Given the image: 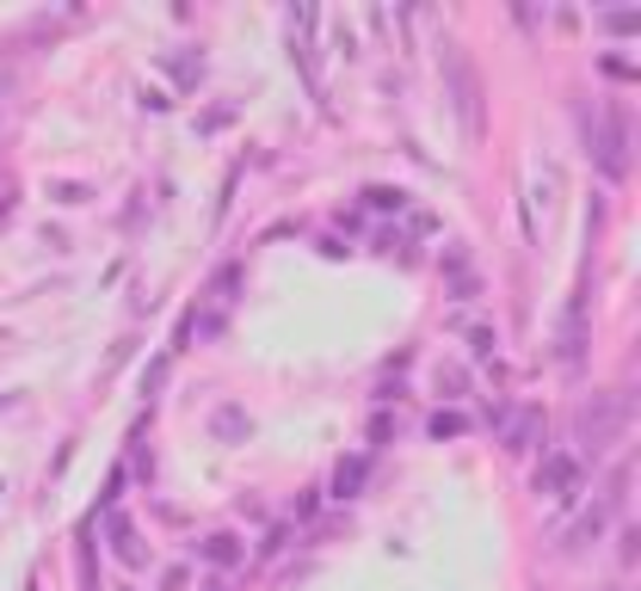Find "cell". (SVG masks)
Segmentation results:
<instances>
[{
	"mask_svg": "<svg viewBox=\"0 0 641 591\" xmlns=\"http://www.w3.org/2000/svg\"><path fill=\"white\" fill-rule=\"evenodd\" d=\"M579 130H586V155L598 160V172L605 179H629V111L610 99L593 118H579Z\"/></svg>",
	"mask_w": 641,
	"mask_h": 591,
	"instance_id": "cell-1",
	"label": "cell"
},
{
	"mask_svg": "<svg viewBox=\"0 0 641 591\" xmlns=\"http://www.w3.org/2000/svg\"><path fill=\"white\" fill-rule=\"evenodd\" d=\"M444 80H451V105H456V118H463V136L469 142H482V75L469 68V56H463V44H444Z\"/></svg>",
	"mask_w": 641,
	"mask_h": 591,
	"instance_id": "cell-2",
	"label": "cell"
},
{
	"mask_svg": "<svg viewBox=\"0 0 641 591\" xmlns=\"http://www.w3.org/2000/svg\"><path fill=\"white\" fill-rule=\"evenodd\" d=\"M629 425V394H593V401L579 406V444L586 450H605V444H617Z\"/></svg>",
	"mask_w": 641,
	"mask_h": 591,
	"instance_id": "cell-3",
	"label": "cell"
},
{
	"mask_svg": "<svg viewBox=\"0 0 641 591\" xmlns=\"http://www.w3.org/2000/svg\"><path fill=\"white\" fill-rule=\"evenodd\" d=\"M531 487H537L543 499H562V505H574V499L586 493V468H579L574 450H549L543 462H537Z\"/></svg>",
	"mask_w": 641,
	"mask_h": 591,
	"instance_id": "cell-4",
	"label": "cell"
},
{
	"mask_svg": "<svg viewBox=\"0 0 641 591\" xmlns=\"http://www.w3.org/2000/svg\"><path fill=\"white\" fill-rule=\"evenodd\" d=\"M555 358H562V370H579V358H586V283H579V290L567 296V309H562Z\"/></svg>",
	"mask_w": 641,
	"mask_h": 591,
	"instance_id": "cell-5",
	"label": "cell"
},
{
	"mask_svg": "<svg viewBox=\"0 0 641 591\" xmlns=\"http://www.w3.org/2000/svg\"><path fill=\"white\" fill-rule=\"evenodd\" d=\"M610 517H617V512H610L605 499H598V505H586V512H579L574 524L562 529V555H579V548H586V543H598V536H605V524H610Z\"/></svg>",
	"mask_w": 641,
	"mask_h": 591,
	"instance_id": "cell-6",
	"label": "cell"
},
{
	"mask_svg": "<svg viewBox=\"0 0 641 591\" xmlns=\"http://www.w3.org/2000/svg\"><path fill=\"white\" fill-rule=\"evenodd\" d=\"M198 555L210 560L217 573H229V567H241V560H247V543H241V536H229V529H210V536L198 543Z\"/></svg>",
	"mask_w": 641,
	"mask_h": 591,
	"instance_id": "cell-7",
	"label": "cell"
},
{
	"mask_svg": "<svg viewBox=\"0 0 641 591\" xmlns=\"http://www.w3.org/2000/svg\"><path fill=\"white\" fill-rule=\"evenodd\" d=\"M549 425H543V406H524L518 420H506V450L512 456H524V450H537V437H543Z\"/></svg>",
	"mask_w": 641,
	"mask_h": 591,
	"instance_id": "cell-8",
	"label": "cell"
},
{
	"mask_svg": "<svg viewBox=\"0 0 641 591\" xmlns=\"http://www.w3.org/2000/svg\"><path fill=\"white\" fill-rule=\"evenodd\" d=\"M106 524H111V543H118V560H124V567H148V543L136 536V524H130L124 512H111Z\"/></svg>",
	"mask_w": 641,
	"mask_h": 591,
	"instance_id": "cell-9",
	"label": "cell"
},
{
	"mask_svg": "<svg viewBox=\"0 0 641 591\" xmlns=\"http://www.w3.org/2000/svg\"><path fill=\"white\" fill-rule=\"evenodd\" d=\"M210 432H217V444H247L253 420L241 413V406H217V413H210Z\"/></svg>",
	"mask_w": 641,
	"mask_h": 591,
	"instance_id": "cell-10",
	"label": "cell"
},
{
	"mask_svg": "<svg viewBox=\"0 0 641 591\" xmlns=\"http://www.w3.org/2000/svg\"><path fill=\"white\" fill-rule=\"evenodd\" d=\"M241 283H247V271H241V265H222L217 278H210V309H235V296H241Z\"/></svg>",
	"mask_w": 641,
	"mask_h": 591,
	"instance_id": "cell-11",
	"label": "cell"
},
{
	"mask_svg": "<svg viewBox=\"0 0 641 591\" xmlns=\"http://www.w3.org/2000/svg\"><path fill=\"white\" fill-rule=\"evenodd\" d=\"M364 475H371V456H352V462L333 468V499H352L364 487Z\"/></svg>",
	"mask_w": 641,
	"mask_h": 591,
	"instance_id": "cell-12",
	"label": "cell"
},
{
	"mask_svg": "<svg viewBox=\"0 0 641 591\" xmlns=\"http://www.w3.org/2000/svg\"><path fill=\"white\" fill-rule=\"evenodd\" d=\"M364 210H376V216H407V191L401 186H364Z\"/></svg>",
	"mask_w": 641,
	"mask_h": 591,
	"instance_id": "cell-13",
	"label": "cell"
},
{
	"mask_svg": "<svg viewBox=\"0 0 641 591\" xmlns=\"http://www.w3.org/2000/svg\"><path fill=\"white\" fill-rule=\"evenodd\" d=\"M426 432H432V437L444 444V437H463V432H469V420H463V413H451V406H439V413L426 420Z\"/></svg>",
	"mask_w": 641,
	"mask_h": 591,
	"instance_id": "cell-14",
	"label": "cell"
},
{
	"mask_svg": "<svg viewBox=\"0 0 641 591\" xmlns=\"http://www.w3.org/2000/svg\"><path fill=\"white\" fill-rule=\"evenodd\" d=\"M376 247L389 253V259H413V253H407V247H413V241H407V228H383V234H376Z\"/></svg>",
	"mask_w": 641,
	"mask_h": 591,
	"instance_id": "cell-15",
	"label": "cell"
},
{
	"mask_svg": "<svg viewBox=\"0 0 641 591\" xmlns=\"http://www.w3.org/2000/svg\"><path fill=\"white\" fill-rule=\"evenodd\" d=\"M173 75H179V87H198V80H203V56H173Z\"/></svg>",
	"mask_w": 641,
	"mask_h": 591,
	"instance_id": "cell-16",
	"label": "cell"
},
{
	"mask_svg": "<svg viewBox=\"0 0 641 591\" xmlns=\"http://www.w3.org/2000/svg\"><path fill=\"white\" fill-rule=\"evenodd\" d=\"M494 345H500V333L475 321V327H469V352H475V358H494Z\"/></svg>",
	"mask_w": 641,
	"mask_h": 591,
	"instance_id": "cell-17",
	"label": "cell"
},
{
	"mask_svg": "<svg viewBox=\"0 0 641 591\" xmlns=\"http://www.w3.org/2000/svg\"><path fill=\"white\" fill-rule=\"evenodd\" d=\"M395 432H401V420H389V413H376V420H371V444H376V450H383Z\"/></svg>",
	"mask_w": 641,
	"mask_h": 591,
	"instance_id": "cell-18",
	"label": "cell"
},
{
	"mask_svg": "<svg viewBox=\"0 0 641 591\" xmlns=\"http://www.w3.org/2000/svg\"><path fill=\"white\" fill-rule=\"evenodd\" d=\"M636 555H641V536H636V529H623V536H617V560L636 567Z\"/></svg>",
	"mask_w": 641,
	"mask_h": 591,
	"instance_id": "cell-19",
	"label": "cell"
},
{
	"mask_svg": "<svg viewBox=\"0 0 641 591\" xmlns=\"http://www.w3.org/2000/svg\"><path fill=\"white\" fill-rule=\"evenodd\" d=\"M636 25H641L636 13H605V32H617V37H629V32H636Z\"/></svg>",
	"mask_w": 641,
	"mask_h": 591,
	"instance_id": "cell-20",
	"label": "cell"
},
{
	"mask_svg": "<svg viewBox=\"0 0 641 591\" xmlns=\"http://www.w3.org/2000/svg\"><path fill=\"white\" fill-rule=\"evenodd\" d=\"M49 198H63V203H87V198H93V191H87V186H75V179H68V186H49Z\"/></svg>",
	"mask_w": 641,
	"mask_h": 591,
	"instance_id": "cell-21",
	"label": "cell"
},
{
	"mask_svg": "<svg viewBox=\"0 0 641 591\" xmlns=\"http://www.w3.org/2000/svg\"><path fill=\"white\" fill-rule=\"evenodd\" d=\"M598 68H605L610 80H636V63H623V56H605V63H598Z\"/></svg>",
	"mask_w": 641,
	"mask_h": 591,
	"instance_id": "cell-22",
	"label": "cell"
},
{
	"mask_svg": "<svg viewBox=\"0 0 641 591\" xmlns=\"http://www.w3.org/2000/svg\"><path fill=\"white\" fill-rule=\"evenodd\" d=\"M439 228V216H426V210H407V234H432Z\"/></svg>",
	"mask_w": 641,
	"mask_h": 591,
	"instance_id": "cell-23",
	"label": "cell"
},
{
	"mask_svg": "<svg viewBox=\"0 0 641 591\" xmlns=\"http://www.w3.org/2000/svg\"><path fill=\"white\" fill-rule=\"evenodd\" d=\"M463 382H469V376L456 370V364H451V370H439V389H451V394H463Z\"/></svg>",
	"mask_w": 641,
	"mask_h": 591,
	"instance_id": "cell-24",
	"label": "cell"
},
{
	"mask_svg": "<svg viewBox=\"0 0 641 591\" xmlns=\"http://www.w3.org/2000/svg\"><path fill=\"white\" fill-rule=\"evenodd\" d=\"M13 216V179H7V172H0V222Z\"/></svg>",
	"mask_w": 641,
	"mask_h": 591,
	"instance_id": "cell-25",
	"label": "cell"
},
{
	"mask_svg": "<svg viewBox=\"0 0 641 591\" xmlns=\"http://www.w3.org/2000/svg\"><path fill=\"white\" fill-rule=\"evenodd\" d=\"M198 591H229V586H222V579H203V586Z\"/></svg>",
	"mask_w": 641,
	"mask_h": 591,
	"instance_id": "cell-26",
	"label": "cell"
},
{
	"mask_svg": "<svg viewBox=\"0 0 641 591\" xmlns=\"http://www.w3.org/2000/svg\"><path fill=\"white\" fill-rule=\"evenodd\" d=\"M0 99H7V75H0Z\"/></svg>",
	"mask_w": 641,
	"mask_h": 591,
	"instance_id": "cell-27",
	"label": "cell"
},
{
	"mask_svg": "<svg viewBox=\"0 0 641 591\" xmlns=\"http://www.w3.org/2000/svg\"><path fill=\"white\" fill-rule=\"evenodd\" d=\"M610 591H623V586H610Z\"/></svg>",
	"mask_w": 641,
	"mask_h": 591,
	"instance_id": "cell-28",
	"label": "cell"
}]
</instances>
